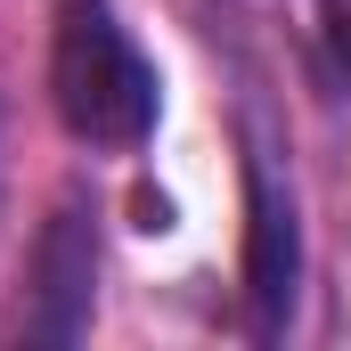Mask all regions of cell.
Instances as JSON below:
<instances>
[{
	"instance_id": "cell-1",
	"label": "cell",
	"mask_w": 351,
	"mask_h": 351,
	"mask_svg": "<svg viewBox=\"0 0 351 351\" xmlns=\"http://www.w3.org/2000/svg\"><path fill=\"white\" fill-rule=\"evenodd\" d=\"M49 106L82 147H139L164 114V82L114 0H58L49 25Z\"/></svg>"
},
{
	"instance_id": "cell-2",
	"label": "cell",
	"mask_w": 351,
	"mask_h": 351,
	"mask_svg": "<svg viewBox=\"0 0 351 351\" xmlns=\"http://www.w3.org/2000/svg\"><path fill=\"white\" fill-rule=\"evenodd\" d=\"M90 302H98V204L66 196L41 237H33V269H25V335L33 343H74L90 327Z\"/></svg>"
},
{
	"instance_id": "cell-3",
	"label": "cell",
	"mask_w": 351,
	"mask_h": 351,
	"mask_svg": "<svg viewBox=\"0 0 351 351\" xmlns=\"http://www.w3.org/2000/svg\"><path fill=\"white\" fill-rule=\"evenodd\" d=\"M302 294V221H294V188H278L262 156H245V311L254 335H286Z\"/></svg>"
},
{
	"instance_id": "cell-4",
	"label": "cell",
	"mask_w": 351,
	"mask_h": 351,
	"mask_svg": "<svg viewBox=\"0 0 351 351\" xmlns=\"http://www.w3.org/2000/svg\"><path fill=\"white\" fill-rule=\"evenodd\" d=\"M327 41H335V66H343V74H351V0H343V8H335V25H327Z\"/></svg>"
}]
</instances>
